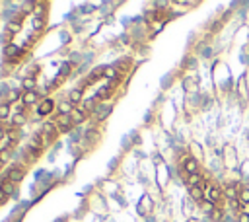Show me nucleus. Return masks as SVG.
<instances>
[{"mask_svg":"<svg viewBox=\"0 0 249 222\" xmlns=\"http://www.w3.org/2000/svg\"><path fill=\"white\" fill-rule=\"evenodd\" d=\"M19 53H21V51H19L16 45H8V47L4 49V55H6V56H14V55H19Z\"/></svg>","mask_w":249,"mask_h":222,"instance_id":"2eb2a0df","label":"nucleus"},{"mask_svg":"<svg viewBox=\"0 0 249 222\" xmlns=\"http://www.w3.org/2000/svg\"><path fill=\"white\" fill-rule=\"evenodd\" d=\"M177 167H179V173H181L183 181H187L189 177H193V175H196V173H200V171H202V169H200L198 160H196L195 156H191L189 152H183V154H181Z\"/></svg>","mask_w":249,"mask_h":222,"instance_id":"f257e3e1","label":"nucleus"},{"mask_svg":"<svg viewBox=\"0 0 249 222\" xmlns=\"http://www.w3.org/2000/svg\"><path fill=\"white\" fill-rule=\"evenodd\" d=\"M68 101H70L72 105L80 103V101H82V90H72L70 95H68Z\"/></svg>","mask_w":249,"mask_h":222,"instance_id":"f8f14e48","label":"nucleus"},{"mask_svg":"<svg viewBox=\"0 0 249 222\" xmlns=\"http://www.w3.org/2000/svg\"><path fill=\"white\" fill-rule=\"evenodd\" d=\"M0 160H2V152H0Z\"/></svg>","mask_w":249,"mask_h":222,"instance_id":"6ab92c4d","label":"nucleus"},{"mask_svg":"<svg viewBox=\"0 0 249 222\" xmlns=\"http://www.w3.org/2000/svg\"><path fill=\"white\" fill-rule=\"evenodd\" d=\"M23 175H25L23 166H12V167L8 169V173H6V177H8L12 183H19V181L23 179Z\"/></svg>","mask_w":249,"mask_h":222,"instance_id":"20e7f679","label":"nucleus"},{"mask_svg":"<svg viewBox=\"0 0 249 222\" xmlns=\"http://www.w3.org/2000/svg\"><path fill=\"white\" fill-rule=\"evenodd\" d=\"M2 167H4V164H2V160H0V171H2Z\"/></svg>","mask_w":249,"mask_h":222,"instance_id":"a211bd4d","label":"nucleus"},{"mask_svg":"<svg viewBox=\"0 0 249 222\" xmlns=\"http://www.w3.org/2000/svg\"><path fill=\"white\" fill-rule=\"evenodd\" d=\"M53 109H54V101L51 99V97H47V99H43L39 105H37V113L39 115H49V113H53Z\"/></svg>","mask_w":249,"mask_h":222,"instance_id":"39448f33","label":"nucleus"},{"mask_svg":"<svg viewBox=\"0 0 249 222\" xmlns=\"http://www.w3.org/2000/svg\"><path fill=\"white\" fill-rule=\"evenodd\" d=\"M45 14H47V4L45 2H35L33 4V16H35V19H43L45 21Z\"/></svg>","mask_w":249,"mask_h":222,"instance_id":"0eeeda50","label":"nucleus"},{"mask_svg":"<svg viewBox=\"0 0 249 222\" xmlns=\"http://www.w3.org/2000/svg\"><path fill=\"white\" fill-rule=\"evenodd\" d=\"M41 154H43V150H37V148H33V146H27V148H25V160H27V162H29V160L35 162Z\"/></svg>","mask_w":249,"mask_h":222,"instance_id":"1a4fd4ad","label":"nucleus"},{"mask_svg":"<svg viewBox=\"0 0 249 222\" xmlns=\"http://www.w3.org/2000/svg\"><path fill=\"white\" fill-rule=\"evenodd\" d=\"M23 123H25V115H23V111L19 109V111L12 117V127H14V129H19Z\"/></svg>","mask_w":249,"mask_h":222,"instance_id":"9b49d317","label":"nucleus"},{"mask_svg":"<svg viewBox=\"0 0 249 222\" xmlns=\"http://www.w3.org/2000/svg\"><path fill=\"white\" fill-rule=\"evenodd\" d=\"M0 189H2V191H4V193H6L8 197H10V195H12L14 191H16V183H12V181H10L8 177H4V179L0 181Z\"/></svg>","mask_w":249,"mask_h":222,"instance_id":"6e6552de","label":"nucleus"},{"mask_svg":"<svg viewBox=\"0 0 249 222\" xmlns=\"http://www.w3.org/2000/svg\"><path fill=\"white\" fill-rule=\"evenodd\" d=\"M54 125H56V129H58V132H68L70 129H72V117L70 115H62V113H58L56 117H54Z\"/></svg>","mask_w":249,"mask_h":222,"instance_id":"7ed1b4c3","label":"nucleus"},{"mask_svg":"<svg viewBox=\"0 0 249 222\" xmlns=\"http://www.w3.org/2000/svg\"><path fill=\"white\" fill-rule=\"evenodd\" d=\"M35 101H37V93H35L33 90L21 93V103H23V105H31V103H35Z\"/></svg>","mask_w":249,"mask_h":222,"instance_id":"9d476101","label":"nucleus"},{"mask_svg":"<svg viewBox=\"0 0 249 222\" xmlns=\"http://www.w3.org/2000/svg\"><path fill=\"white\" fill-rule=\"evenodd\" d=\"M6 201H8V195H6V193L0 189V204H2V203H6Z\"/></svg>","mask_w":249,"mask_h":222,"instance_id":"dca6fc26","label":"nucleus"},{"mask_svg":"<svg viewBox=\"0 0 249 222\" xmlns=\"http://www.w3.org/2000/svg\"><path fill=\"white\" fill-rule=\"evenodd\" d=\"M88 115H89V111H86L84 107H78V109L72 111L70 117H72V123H74V125H80V123H84V121L88 119Z\"/></svg>","mask_w":249,"mask_h":222,"instance_id":"423d86ee","label":"nucleus"},{"mask_svg":"<svg viewBox=\"0 0 249 222\" xmlns=\"http://www.w3.org/2000/svg\"><path fill=\"white\" fill-rule=\"evenodd\" d=\"M10 115V103H0V121L8 119Z\"/></svg>","mask_w":249,"mask_h":222,"instance_id":"4468645a","label":"nucleus"},{"mask_svg":"<svg viewBox=\"0 0 249 222\" xmlns=\"http://www.w3.org/2000/svg\"><path fill=\"white\" fill-rule=\"evenodd\" d=\"M39 134L43 136V140H45V144L49 146V144H53L56 138H58V129H56V125L54 123H43V127H41V130H39Z\"/></svg>","mask_w":249,"mask_h":222,"instance_id":"f03ea898","label":"nucleus"},{"mask_svg":"<svg viewBox=\"0 0 249 222\" xmlns=\"http://www.w3.org/2000/svg\"><path fill=\"white\" fill-rule=\"evenodd\" d=\"M72 103L70 101H66V103H60L58 105V113H62V115H72Z\"/></svg>","mask_w":249,"mask_h":222,"instance_id":"ddd939ff","label":"nucleus"},{"mask_svg":"<svg viewBox=\"0 0 249 222\" xmlns=\"http://www.w3.org/2000/svg\"><path fill=\"white\" fill-rule=\"evenodd\" d=\"M6 132H8V130H6L4 127H0V142L4 140V136H6Z\"/></svg>","mask_w":249,"mask_h":222,"instance_id":"f3484780","label":"nucleus"}]
</instances>
